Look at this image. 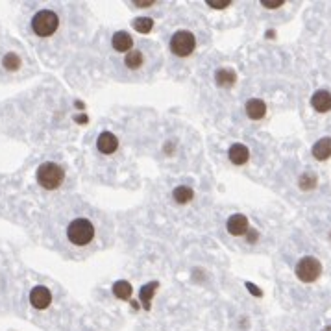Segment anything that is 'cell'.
<instances>
[{
  "label": "cell",
  "mask_w": 331,
  "mask_h": 331,
  "mask_svg": "<svg viewBox=\"0 0 331 331\" xmlns=\"http://www.w3.org/2000/svg\"><path fill=\"white\" fill-rule=\"evenodd\" d=\"M67 239L74 246H87L94 239V226L87 219H74L67 226Z\"/></svg>",
  "instance_id": "cell-1"
},
{
  "label": "cell",
  "mask_w": 331,
  "mask_h": 331,
  "mask_svg": "<svg viewBox=\"0 0 331 331\" xmlns=\"http://www.w3.org/2000/svg\"><path fill=\"white\" fill-rule=\"evenodd\" d=\"M65 180V171L56 163H43V165L37 169V183H39L43 189H58Z\"/></svg>",
  "instance_id": "cell-2"
},
{
  "label": "cell",
  "mask_w": 331,
  "mask_h": 331,
  "mask_svg": "<svg viewBox=\"0 0 331 331\" xmlns=\"http://www.w3.org/2000/svg\"><path fill=\"white\" fill-rule=\"evenodd\" d=\"M59 19L58 15L50 10H41L32 17V30L39 37H50L58 30Z\"/></svg>",
  "instance_id": "cell-3"
},
{
  "label": "cell",
  "mask_w": 331,
  "mask_h": 331,
  "mask_svg": "<svg viewBox=\"0 0 331 331\" xmlns=\"http://www.w3.org/2000/svg\"><path fill=\"white\" fill-rule=\"evenodd\" d=\"M196 49V37L187 30H180L176 32L174 35L171 37V50L172 54L180 56V58H185V56H191Z\"/></svg>",
  "instance_id": "cell-4"
},
{
  "label": "cell",
  "mask_w": 331,
  "mask_h": 331,
  "mask_svg": "<svg viewBox=\"0 0 331 331\" xmlns=\"http://www.w3.org/2000/svg\"><path fill=\"white\" fill-rule=\"evenodd\" d=\"M322 274V265L317 257H311V255H307V257H302L298 261L296 265V278L303 283H311L315 281L317 278H320Z\"/></svg>",
  "instance_id": "cell-5"
},
{
  "label": "cell",
  "mask_w": 331,
  "mask_h": 331,
  "mask_svg": "<svg viewBox=\"0 0 331 331\" xmlns=\"http://www.w3.org/2000/svg\"><path fill=\"white\" fill-rule=\"evenodd\" d=\"M52 302V294L46 287H35L34 291L30 292V303L35 309H46Z\"/></svg>",
  "instance_id": "cell-6"
},
{
  "label": "cell",
  "mask_w": 331,
  "mask_h": 331,
  "mask_svg": "<svg viewBox=\"0 0 331 331\" xmlns=\"http://www.w3.org/2000/svg\"><path fill=\"white\" fill-rule=\"evenodd\" d=\"M228 231L235 237L239 235H244L248 231V219L244 217V215H233V217H229L228 219V224H226Z\"/></svg>",
  "instance_id": "cell-7"
},
{
  "label": "cell",
  "mask_w": 331,
  "mask_h": 331,
  "mask_svg": "<svg viewBox=\"0 0 331 331\" xmlns=\"http://www.w3.org/2000/svg\"><path fill=\"white\" fill-rule=\"evenodd\" d=\"M311 106L313 109H317L318 113H326L331 109V93L327 91H317V93L311 97Z\"/></svg>",
  "instance_id": "cell-8"
},
{
  "label": "cell",
  "mask_w": 331,
  "mask_h": 331,
  "mask_svg": "<svg viewBox=\"0 0 331 331\" xmlns=\"http://www.w3.org/2000/svg\"><path fill=\"white\" fill-rule=\"evenodd\" d=\"M117 146H119V141L113 133H109V132L100 133V137H98V141H97V148L102 152V154H113V152L117 150Z\"/></svg>",
  "instance_id": "cell-9"
},
{
  "label": "cell",
  "mask_w": 331,
  "mask_h": 331,
  "mask_svg": "<svg viewBox=\"0 0 331 331\" xmlns=\"http://www.w3.org/2000/svg\"><path fill=\"white\" fill-rule=\"evenodd\" d=\"M265 113H267V106H265L263 100H259V98H250L248 102H246V115L253 121H259V119L265 117Z\"/></svg>",
  "instance_id": "cell-10"
},
{
  "label": "cell",
  "mask_w": 331,
  "mask_h": 331,
  "mask_svg": "<svg viewBox=\"0 0 331 331\" xmlns=\"http://www.w3.org/2000/svg\"><path fill=\"white\" fill-rule=\"evenodd\" d=\"M311 152L313 156L320 161H326L327 157H331V137H322L320 141L315 143Z\"/></svg>",
  "instance_id": "cell-11"
},
{
  "label": "cell",
  "mask_w": 331,
  "mask_h": 331,
  "mask_svg": "<svg viewBox=\"0 0 331 331\" xmlns=\"http://www.w3.org/2000/svg\"><path fill=\"white\" fill-rule=\"evenodd\" d=\"M111 44L117 52H128V50L133 46V39H132V35L126 34V32H117V34L113 35Z\"/></svg>",
  "instance_id": "cell-12"
},
{
  "label": "cell",
  "mask_w": 331,
  "mask_h": 331,
  "mask_svg": "<svg viewBox=\"0 0 331 331\" xmlns=\"http://www.w3.org/2000/svg\"><path fill=\"white\" fill-rule=\"evenodd\" d=\"M229 159H231V163H235V165H243V163H246L248 161V148L244 145H231V148H229Z\"/></svg>",
  "instance_id": "cell-13"
},
{
  "label": "cell",
  "mask_w": 331,
  "mask_h": 331,
  "mask_svg": "<svg viewBox=\"0 0 331 331\" xmlns=\"http://www.w3.org/2000/svg\"><path fill=\"white\" fill-rule=\"evenodd\" d=\"M215 80H217V83H219L220 87H229V85L235 83L237 76H235V73L231 68H219L217 74H215Z\"/></svg>",
  "instance_id": "cell-14"
},
{
  "label": "cell",
  "mask_w": 331,
  "mask_h": 331,
  "mask_svg": "<svg viewBox=\"0 0 331 331\" xmlns=\"http://www.w3.org/2000/svg\"><path fill=\"white\" fill-rule=\"evenodd\" d=\"M193 195H195V193H193V189H191V187H176L174 189V200L176 202H178V204H187V202H191V200H193Z\"/></svg>",
  "instance_id": "cell-15"
},
{
  "label": "cell",
  "mask_w": 331,
  "mask_h": 331,
  "mask_svg": "<svg viewBox=\"0 0 331 331\" xmlns=\"http://www.w3.org/2000/svg\"><path fill=\"white\" fill-rule=\"evenodd\" d=\"M124 65H126L128 68H133V70L141 67L143 65V52L141 50H133V52L128 54L126 58H124Z\"/></svg>",
  "instance_id": "cell-16"
},
{
  "label": "cell",
  "mask_w": 331,
  "mask_h": 331,
  "mask_svg": "<svg viewBox=\"0 0 331 331\" xmlns=\"http://www.w3.org/2000/svg\"><path fill=\"white\" fill-rule=\"evenodd\" d=\"M113 292H115V296L117 298L130 300V296H132V287H130V283L128 281H117L113 285Z\"/></svg>",
  "instance_id": "cell-17"
},
{
  "label": "cell",
  "mask_w": 331,
  "mask_h": 331,
  "mask_svg": "<svg viewBox=\"0 0 331 331\" xmlns=\"http://www.w3.org/2000/svg\"><path fill=\"white\" fill-rule=\"evenodd\" d=\"M2 65H4V68H8V70H17V68L20 67V58L13 52L6 54L4 59H2Z\"/></svg>",
  "instance_id": "cell-18"
},
{
  "label": "cell",
  "mask_w": 331,
  "mask_h": 331,
  "mask_svg": "<svg viewBox=\"0 0 331 331\" xmlns=\"http://www.w3.org/2000/svg\"><path fill=\"white\" fill-rule=\"evenodd\" d=\"M318 183L317 176L311 174V172H307V174H302V178H300V187H302L303 191H311L315 189Z\"/></svg>",
  "instance_id": "cell-19"
},
{
  "label": "cell",
  "mask_w": 331,
  "mask_h": 331,
  "mask_svg": "<svg viewBox=\"0 0 331 331\" xmlns=\"http://www.w3.org/2000/svg\"><path fill=\"white\" fill-rule=\"evenodd\" d=\"M133 26H135L137 32H143V34H148L154 26V20L148 19V17H141V19H135L133 20Z\"/></svg>",
  "instance_id": "cell-20"
},
{
  "label": "cell",
  "mask_w": 331,
  "mask_h": 331,
  "mask_svg": "<svg viewBox=\"0 0 331 331\" xmlns=\"http://www.w3.org/2000/svg\"><path fill=\"white\" fill-rule=\"evenodd\" d=\"M150 291H154V285H146L145 289H143V294H141V298L145 300V303L148 305L150 303V296H152V292Z\"/></svg>",
  "instance_id": "cell-21"
},
{
  "label": "cell",
  "mask_w": 331,
  "mask_h": 331,
  "mask_svg": "<svg viewBox=\"0 0 331 331\" xmlns=\"http://www.w3.org/2000/svg\"><path fill=\"white\" fill-rule=\"evenodd\" d=\"M207 6L209 8H215V10H224V8H228L229 6V2H217V0H211V2H207Z\"/></svg>",
  "instance_id": "cell-22"
},
{
  "label": "cell",
  "mask_w": 331,
  "mask_h": 331,
  "mask_svg": "<svg viewBox=\"0 0 331 331\" xmlns=\"http://www.w3.org/2000/svg\"><path fill=\"white\" fill-rule=\"evenodd\" d=\"M261 4H263L265 8H270V10H274V8H279V6H283L285 2H283V0H272V2H268V0H263Z\"/></svg>",
  "instance_id": "cell-23"
},
{
  "label": "cell",
  "mask_w": 331,
  "mask_h": 331,
  "mask_svg": "<svg viewBox=\"0 0 331 331\" xmlns=\"http://www.w3.org/2000/svg\"><path fill=\"white\" fill-rule=\"evenodd\" d=\"M154 2H135V6H139V8H148V6H152Z\"/></svg>",
  "instance_id": "cell-24"
},
{
  "label": "cell",
  "mask_w": 331,
  "mask_h": 331,
  "mask_svg": "<svg viewBox=\"0 0 331 331\" xmlns=\"http://www.w3.org/2000/svg\"><path fill=\"white\" fill-rule=\"evenodd\" d=\"M248 289H250V291H253V294H259V289H255V287H253L252 283H248Z\"/></svg>",
  "instance_id": "cell-25"
},
{
  "label": "cell",
  "mask_w": 331,
  "mask_h": 331,
  "mask_svg": "<svg viewBox=\"0 0 331 331\" xmlns=\"http://www.w3.org/2000/svg\"><path fill=\"white\" fill-rule=\"evenodd\" d=\"M324 331H331V326H327V327H326V329H324Z\"/></svg>",
  "instance_id": "cell-26"
}]
</instances>
